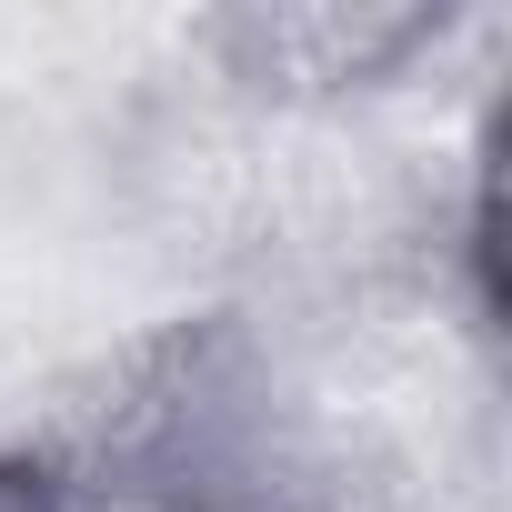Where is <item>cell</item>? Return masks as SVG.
I'll use <instances>...</instances> for the list:
<instances>
[{
    "label": "cell",
    "instance_id": "obj_1",
    "mask_svg": "<svg viewBox=\"0 0 512 512\" xmlns=\"http://www.w3.org/2000/svg\"><path fill=\"white\" fill-rule=\"evenodd\" d=\"M0 512H61V482L21 452H0Z\"/></svg>",
    "mask_w": 512,
    "mask_h": 512
}]
</instances>
